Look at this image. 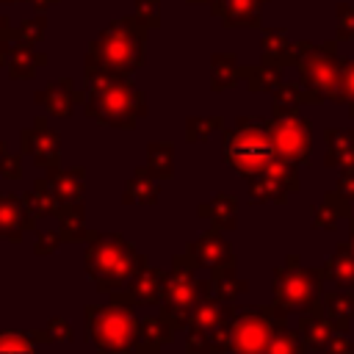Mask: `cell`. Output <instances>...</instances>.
I'll return each mask as SVG.
<instances>
[{"mask_svg": "<svg viewBox=\"0 0 354 354\" xmlns=\"http://www.w3.org/2000/svg\"><path fill=\"white\" fill-rule=\"evenodd\" d=\"M83 108L91 119L111 127H133L141 113H147L144 94L119 72L86 69Z\"/></svg>", "mask_w": 354, "mask_h": 354, "instance_id": "1", "label": "cell"}, {"mask_svg": "<svg viewBox=\"0 0 354 354\" xmlns=\"http://www.w3.org/2000/svg\"><path fill=\"white\" fill-rule=\"evenodd\" d=\"M144 50H147V22L138 14L122 17V19H113L94 39L86 55V69L127 75L144 64Z\"/></svg>", "mask_w": 354, "mask_h": 354, "instance_id": "2", "label": "cell"}, {"mask_svg": "<svg viewBox=\"0 0 354 354\" xmlns=\"http://www.w3.org/2000/svg\"><path fill=\"white\" fill-rule=\"evenodd\" d=\"M141 266L144 257H138L122 235L102 232L86 252V271L100 290H116L127 285Z\"/></svg>", "mask_w": 354, "mask_h": 354, "instance_id": "3", "label": "cell"}, {"mask_svg": "<svg viewBox=\"0 0 354 354\" xmlns=\"http://www.w3.org/2000/svg\"><path fill=\"white\" fill-rule=\"evenodd\" d=\"M277 158L268 124L260 119H238L235 127L224 136V160L243 177H257Z\"/></svg>", "mask_w": 354, "mask_h": 354, "instance_id": "4", "label": "cell"}, {"mask_svg": "<svg viewBox=\"0 0 354 354\" xmlns=\"http://www.w3.org/2000/svg\"><path fill=\"white\" fill-rule=\"evenodd\" d=\"M293 64L301 72V86L315 100L340 102V64L343 61L335 53V41H324V44L299 41Z\"/></svg>", "mask_w": 354, "mask_h": 354, "instance_id": "5", "label": "cell"}, {"mask_svg": "<svg viewBox=\"0 0 354 354\" xmlns=\"http://www.w3.org/2000/svg\"><path fill=\"white\" fill-rule=\"evenodd\" d=\"M88 337L100 354H133L138 346V324L130 307H88Z\"/></svg>", "mask_w": 354, "mask_h": 354, "instance_id": "6", "label": "cell"}, {"mask_svg": "<svg viewBox=\"0 0 354 354\" xmlns=\"http://www.w3.org/2000/svg\"><path fill=\"white\" fill-rule=\"evenodd\" d=\"M274 337V324L263 307H246L230 321L227 351L232 354H266Z\"/></svg>", "mask_w": 354, "mask_h": 354, "instance_id": "7", "label": "cell"}, {"mask_svg": "<svg viewBox=\"0 0 354 354\" xmlns=\"http://www.w3.org/2000/svg\"><path fill=\"white\" fill-rule=\"evenodd\" d=\"M321 288V271H307L288 260L274 277V299L285 310H307L315 304Z\"/></svg>", "mask_w": 354, "mask_h": 354, "instance_id": "8", "label": "cell"}, {"mask_svg": "<svg viewBox=\"0 0 354 354\" xmlns=\"http://www.w3.org/2000/svg\"><path fill=\"white\" fill-rule=\"evenodd\" d=\"M202 288L205 285L194 282L191 268L183 266V257H177V266L166 279V293H163V301H160L163 304V318H169L171 326L188 324L199 299H202V293H205Z\"/></svg>", "mask_w": 354, "mask_h": 354, "instance_id": "9", "label": "cell"}, {"mask_svg": "<svg viewBox=\"0 0 354 354\" xmlns=\"http://www.w3.org/2000/svg\"><path fill=\"white\" fill-rule=\"evenodd\" d=\"M268 136L274 152L288 163H307L310 160V122L301 119L296 111L277 113L268 122Z\"/></svg>", "mask_w": 354, "mask_h": 354, "instance_id": "10", "label": "cell"}, {"mask_svg": "<svg viewBox=\"0 0 354 354\" xmlns=\"http://www.w3.org/2000/svg\"><path fill=\"white\" fill-rule=\"evenodd\" d=\"M299 188V180L293 174V163L288 160H271L266 171L252 177V199L254 202H285V196Z\"/></svg>", "mask_w": 354, "mask_h": 354, "instance_id": "11", "label": "cell"}, {"mask_svg": "<svg viewBox=\"0 0 354 354\" xmlns=\"http://www.w3.org/2000/svg\"><path fill=\"white\" fill-rule=\"evenodd\" d=\"M22 147L25 152L44 169L58 166V149H61V138L55 130L47 127L44 119H36V124L30 130L22 133Z\"/></svg>", "mask_w": 354, "mask_h": 354, "instance_id": "12", "label": "cell"}, {"mask_svg": "<svg viewBox=\"0 0 354 354\" xmlns=\"http://www.w3.org/2000/svg\"><path fill=\"white\" fill-rule=\"evenodd\" d=\"M260 6L263 0H213L216 17L224 19V25H260Z\"/></svg>", "mask_w": 354, "mask_h": 354, "instance_id": "13", "label": "cell"}, {"mask_svg": "<svg viewBox=\"0 0 354 354\" xmlns=\"http://www.w3.org/2000/svg\"><path fill=\"white\" fill-rule=\"evenodd\" d=\"M83 94H77L75 88H72V80H55V83H50V86H44L39 94H36V102H41L50 113H55V116H69V111H72V105L80 100Z\"/></svg>", "mask_w": 354, "mask_h": 354, "instance_id": "14", "label": "cell"}, {"mask_svg": "<svg viewBox=\"0 0 354 354\" xmlns=\"http://www.w3.org/2000/svg\"><path fill=\"white\" fill-rule=\"evenodd\" d=\"M191 257L199 263V266H207V268H221V266H232V254L227 249V243L216 235V232H207L202 235L194 246H191Z\"/></svg>", "mask_w": 354, "mask_h": 354, "instance_id": "15", "label": "cell"}, {"mask_svg": "<svg viewBox=\"0 0 354 354\" xmlns=\"http://www.w3.org/2000/svg\"><path fill=\"white\" fill-rule=\"evenodd\" d=\"M50 183V191L55 196V205L58 210L61 207H72V205H80V194H83V169H69V171H61V174H53Z\"/></svg>", "mask_w": 354, "mask_h": 354, "instance_id": "16", "label": "cell"}, {"mask_svg": "<svg viewBox=\"0 0 354 354\" xmlns=\"http://www.w3.org/2000/svg\"><path fill=\"white\" fill-rule=\"evenodd\" d=\"M166 274L163 271H155V268H144L136 279H133V299L138 304H158L163 301V293H166Z\"/></svg>", "mask_w": 354, "mask_h": 354, "instance_id": "17", "label": "cell"}, {"mask_svg": "<svg viewBox=\"0 0 354 354\" xmlns=\"http://www.w3.org/2000/svg\"><path fill=\"white\" fill-rule=\"evenodd\" d=\"M288 61H296V44H290V39L285 36V30L266 28L263 30V64L282 66Z\"/></svg>", "mask_w": 354, "mask_h": 354, "instance_id": "18", "label": "cell"}, {"mask_svg": "<svg viewBox=\"0 0 354 354\" xmlns=\"http://www.w3.org/2000/svg\"><path fill=\"white\" fill-rule=\"evenodd\" d=\"M28 224L30 221H28L22 202L11 194L0 196V238H19Z\"/></svg>", "mask_w": 354, "mask_h": 354, "instance_id": "19", "label": "cell"}, {"mask_svg": "<svg viewBox=\"0 0 354 354\" xmlns=\"http://www.w3.org/2000/svg\"><path fill=\"white\" fill-rule=\"evenodd\" d=\"M44 64V55H33V44H22V41H11L8 47V72L11 77H33L36 66Z\"/></svg>", "mask_w": 354, "mask_h": 354, "instance_id": "20", "label": "cell"}, {"mask_svg": "<svg viewBox=\"0 0 354 354\" xmlns=\"http://www.w3.org/2000/svg\"><path fill=\"white\" fill-rule=\"evenodd\" d=\"M324 277H329V279H335L337 285H343L346 290H351V288H354V252H348V249L340 246V249L332 254V260L326 263Z\"/></svg>", "mask_w": 354, "mask_h": 354, "instance_id": "21", "label": "cell"}, {"mask_svg": "<svg viewBox=\"0 0 354 354\" xmlns=\"http://www.w3.org/2000/svg\"><path fill=\"white\" fill-rule=\"evenodd\" d=\"M329 163L351 166L354 163V130H329Z\"/></svg>", "mask_w": 354, "mask_h": 354, "instance_id": "22", "label": "cell"}, {"mask_svg": "<svg viewBox=\"0 0 354 354\" xmlns=\"http://www.w3.org/2000/svg\"><path fill=\"white\" fill-rule=\"evenodd\" d=\"M301 102H315V97L301 86H293V83H285V86H277L274 88V113H288V111H296Z\"/></svg>", "mask_w": 354, "mask_h": 354, "instance_id": "23", "label": "cell"}, {"mask_svg": "<svg viewBox=\"0 0 354 354\" xmlns=\"http://www.w3.org/2000/svg\"><path fill=\"white\" fill-rule=\"evenodd\" d=\"M266 354H307V343L293 329H274V337Z\"/></svg>", "mask_w": 354, "mask_h": 354, "instance_id": "24", "label": "cell"}, {"mask_svg": "<svg viewBox=\"0 0 354 354\" xmlns=\"http://www.w3.org/2000/svg\"><path fill=\"white\" fill-rule=\"evenodd\" d=\"M304 343H307V348L310 351H318V348H324V346H329L332 343V337H335V326L329 324V321H321V318H310L307 324H304Z\"/></svg>", "mask_w": 354, "mask_h": 354, "instance_id": "25", "label": "cell"}, {"mask_svg": "<svg viewBox=\"0 0 354 354\" xmlns=\"http://www.w3.org/2000/svg\"><path fill=\"white\" fill-rule=\"evenodd\" d=\"M202 216H210V221L221 227H235V199L227 194H218L210 205L202 207Z\"/></svg>", "mask_w": 354, "mask_h": 354, "instance_id": "26", "label": "cell"}, {"mask_svg": "<svg viewBox=\"0 0 354 354\" xmlns=\"http://www.w3.org/2000/svg\"><path fill=\"white\" fill-rule=\"evenodd\" d=\"M241 69H235V55L232 53H218L213 55V88L221 91L230 83H235V75Z\"/></svg>", "mask_w": 354, "mask_h": 354, "instance_id": "27", "label": "cell"}, {"mask_svg": "<svg viewBox=\"0 0 354 354\" xmlns=\"http://www.w3.org/2000/svg\"><path fill=\"white\" fill-rule=\"evenodd\" d=\"M241 75H246V83L252 91L277 88V83H279V66H274V64H260L257 69H241Z\"/></svg>", "mask_w": 354, "mask_h": 354, "instance_id": "28", "label": "cell"}, {"mask_svg": "<svg viewBox=\"0 0 354 354\" xmlns=\"http://www.w3.org/2000/svg\"><path fill=\"white\" fill-rule=\"evenodd\" d=\"M149 171L158 177H171V144H149Z\"/></svg>", "mask_w": 354, "mask_h": 354, "instance_id": "29", "label": "cell"}, {"mask_svg": "<svg viewBox=\"0 0 354 354\" xmlns=\"http://www.w3.org/2000/svg\"><path fill=\"white\" fill-rule=\"evenodd\" d=\"M155 199H158V185L147 174L138 171L130 180V185H127V202H147V205H152Z\"/></svg>", "mask_w": 354, "mask_h": 354, "instance_id": "30", "label": "cell"}, {"mask_svg": "<svg viewBox=\"0 0 354 354\" xmlns=\"http://www.w3.org/2000/svg\"><path fill=\"white\" fill-rule=\"evenodd\" d=\"M326 307L329 315L337 321V326H346V321L354 318V293H329Z\"/></svg>", "mask_w": 354, "mask_h": 354, "instance_id": "31", "label": "cell"}, {"mask_svg": "<svg viewBox=\"0 0 354 354\" xmlns=\"http://www.w3.org/2000/svg\"><path fill=\"white\" fill-rule=\"evenodd\" d=\"M0 354H36V348L22 332H0Z\"/></svg>", "mask_w": 354, "mask_h": 354, "instance_id": "32", "label": "cell"}, {"mask_svg": "<svg viewBox=\"0 0 354 354\" xmlns=\"http://www.w3.org/2000/svg\"><path fill=\"white\" fill-rule=\"evenodd\" d=\"M44 22H47L44 14H39L36 19H25V22L14 30L11 41H22V44H33V41H39V39H41V30H44Z\"/></svg>", "mask_w": 354, "mask_h": 354, "instance_id": "33", "label": "cell"}, {"mask_svg": "<svg viewBox=\"0 0 354 354\" xmlns=\"http://www.w3.org/2000/svg\"><path fill=\"white\" fill-rule=\"evenodd\" d=\"M340 102H348L354 113V58L340 64Z\"/></svg>", "mask_w": 354, "mask_h": 354, "instance_id": "34", "label": "cell"}, {"mask_svg": "<svg viewBox=\"0 0 354 354\" xmlns=\"http://www.w3.org/2000/svg\"><path fill=\"white\" fill-rule=\"evenodd\" d=\"M218 124H221L218 116H210V119H188V124H185V136H188L191 141H202V138H207V133L216 130Z\"/></svg>", "mask_w": 354, "mask_h": 354, "instance_id": "35", "label": "cell"}, {"mask_svg": "<svg viewBox=\"0 0 354 354\" xmlns=\"http://www.w3.org/2000/svg\"><path fill=\"white\" fill-rule=\"evenodd\" d=\"M337 39H354V6H337Z\"/></svg>", "mask_w": 354, "mask_h": 354, "instance_id": "36", "label": "cell"}, {"mask_svg": "<svg viewBox=\"0 0 354 354\" xmlns=\"http://www.w3.org/2000/svg\"><path fill=\"white\" fill-rule=\"evenodd\" d=\"M136 14L147 22V28H158V25H160L158 0H136Z\"/></svg>", "mask_w": 354, "mask_h": 354, "instance_id": "37", "label": "cell"}, {"mask_svg": "<svg viewBox=\"0 0 354 354\" xmlns=\"http://www.w3.org/2000/svg\"><path fill=\"white\" fill-rule=\"evenodd\" d=\"M141 329H144L141 335H144V337H152L155 343H158V340H169V337H171V335H169V324H166V318H163V321L147 318V321L141 324Z\"/></svg>", "mask_w": 354, "mask_h": 354, "instance_id": "38", "label": "cell"}, {"mask_svg": "<svg viewBox=\"0 0 354 354\" xmlns=\"http://www.w3.org/2000/svg\"><path fill=\"white\" fill-rule=\"evenodd\" d=\"M337 188H340L343 199H348V202L354 205V163H351V166H343L340 180H337Z\"/></svg>", "mask_w": 354, "mask_h": 354, "instance_id": "39", "label": "cell"}, {"mask_svg": "<svg viewBox=\"0 0 354 354\" xmlns=\"http://www.w3.org/2000/svg\"><path fill=\"white\" fill-rule=\"evenodd\" d=\"M0 171H3L6 177H14V180L22 174V171H19V160H17V158H8V155L0 158Z\"/></svg>", "mask_w": 354, "mask_h": 354, "instance_id": "40", "label": "cell"}, {"mask_svg": "<svg viewBox=\"0 0 354 354\" xmlns=\"http://www.w3.org/2000/svg\"><path fill=\"white\" fill-rule=\"evenodd\" d=\"M58 241H61V235H55V232H50V235H41V238H39V246H36V252H39V254H44V252H50L53 246H58Z\"/></svg>", "mask_w": 354, "mask_h": 354, "instance_id": "41", "label": "cell"}, {"mask_svg": "<svg viewBox=\"0 0 354 354\" xmlns=\"http://www.w3.org/2000/svg\"><path fill=\"white\" fill-rule=\"evenodd\" d=\"M346 346H348L346 340H337V346H332V348H329V351H324V354H340V351H343Z\"/></svg>", "mask_w": 354, "mask_h": 354, "instance_id": "42", "label": "cell"}, {"mask_svg": "<svg viewBox=\"0 0 354 354\" xmlns=\"http://www.w3.org/2000/svg\"><path fill=\"white\" fill-rule=\"evenodd\" d=\"M8 47H11V44H0V66H3V61L8 58Z\"/></svg>", "mask_w": 354, "mask_h": 354, "instance_id": "43", "label": "cell"}, {"mask_svg": "<svg viewBox=\"0 0 354 354\" xmlns=\"http://www.w3.org/2000/svg\"><path fill=\"white\" fill-rule=\"evenodd\" d=\"M6 3H25V0H6ZM39 3V8H44L47 3H55V0H36Z\"/></svg>", "mask_w": 354, "mask_h": 354, "instance_id": "44", "label": "cell"}, {"mask_svg": "<svg viewBox=\"0 0 354 354\" xmlns=\"http://www.w3.org/2000/svg\"><path fill=\"white\" fill-rule=\"evenodd\" d=\"M351 252H354V224H351Z\"/></svg>", "mask_w": 354, "mask_h": 354, "instance_id": "45", "label": "cell"}, {"mask_svg": "<svg viewBox=\"0 0 354 354\" xmlns=\"http://www.w3.org/2000/svg\"><path fill=\"white\" fill-rule=\"evenodd\" d=\"M3 155H6V152H3V144H0V158H3Z\"/></svg>", "mask_w": 354, "mask_h": 354, "instance_id": "46", "label": "cell"}, {"mask_svg": "<svg viewBox=\"0 0 354 354\" xmlns=\"http://www.w3.org/2000/svg\"><path fill=\"white\" fill-rule=\"evenodd\" d=\"M263 3H266V0H263Z\"/></svg>", "mask_w": 354, "mask_h": 354, "instance_id": "47", "label": "cell"}]
</instances>
